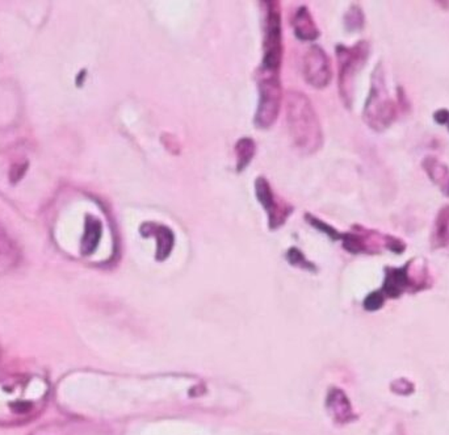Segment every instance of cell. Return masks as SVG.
<instances>
[{
	"label": "cell",
	"mask_w": 449,
	"mask_h": 435,
	"mask_svg": "<svg viewBox=\"0 0 449 435\" xmlns=\"http://www.w3.org/2000/svg\"><path fill=\"white\" fill-rule=\"evenodd\" d=\"M287 123L293 142L305 153H315L324 142L322 128L310 101L297 91L287 98Z\"/></svg>",
	"instance_id": "6da1fadb"
},
{
	"label": "cell",
	"mask_w": 449,
	"mask_h": 435,
	"mask_svg": "<svg viewBox=\"0 0 449 435\" xmlns=\"http://www.w3.org/2000/svg\"><path fill=\"white\" fill-rule=\"evenodd\" d=\"M401 105L394 101L386 87L385 71L379 64L372 74L371 92L364 107V121L376 132H382L389 128L398 116Z\"/></svg>",
	"instance_id": "7a4b0ae2"
},
{
	"label": "cell",
	"mask_w": 449,
	"mask_h": 435,
	"mask_svg": "<svg viewBox=\"0 0 449 435\" xmlns=\"http://www.w3.org/2000/svg\"><path fill=\"white\" fill-rule=\"evenodd\" d=\"M337 64H339V94L347 108L352 107L355 77L359 73L370 56V44L359 41L353 46H337Z\"/></svg>",
	"instance_id": "3957f363"
},
{
	"label": "cell",
	"mask_w": 449,
	"mask_h": 435,
	"mask_svg": "<svg viewBox=\"0 0 449 435\" xmlns=\"http://www.w3.org/2000/svg\"><path fill=\"white\" fill-rule=\"evenodd\" d=\"M266 7L264 15V56L258 73L279 75L282 59V36H281L280 3L268 0L263 3Z\"/></svg>",
	"instance_id": "277c9868"
},
{
	"label": "cell",
	"mask_w": 449,
	"mask_h": 435,
	"mask_svg": "<svg viewBox=\"0 0 449 435\" xmlns=\"http://www.w3.org/2000/svg\"><path fill=\"white\" fill-rule=\"evenodd\" d=\"M383 292L389 297H398L409 290H419L429 286V275L422 260L413 259L404 267H388Z\"/></svg>",
	"instance_id": "5b68a950"
},
{
	"label": "cell",
	"mask_w": 449,
	"mask_h": 435,
	"mask_svg": "<svg viewBox=\"0 0 449 435\" xmlns=\"http://www.w3.org/2000/svg\"><path fill=\"white\" fill-rule=\"evenodd\" d=\"M259 104L254 123L260 129H267L276 121L280 112L281 83L279 75L258 73Z\"/></svg>",
	"instance_id": "8992f818"
},
{
	"label": "cell",
	"mask_w": 449,
	"mask_h": 435,
	"mask_svg": "<svg viewBox=\"0 0 449 435\" xmlns=\"http://www.w3.org/2000/svg\"><path fill=\"white\" fill-rule=\"evenodd\" d=\"M331 62L325 50L313 45L303 58V77L315 89H325L331 80Z\"/></svg>",
	"instance_id": "52a82bcc"
},
{
	"label": "cell",
	"mask_w": 449,
	"mask_h": 435,
	"mask_svg": "<svg viewBox=\"0 0 449 435\" xmlns=\"http://www.w3.org/2000/svg\"><path fill=\"white\" fill-rule=\"evenodd\" d=\"M255 191H257V198L268 213L270 217V226L272 229L279 228L281 223L285 221V219L289 216L292 209H288L285 204H276V198L273 192L271 190L270 183L267 179L260 178L255 180Z\"/></svg>",
	"instance_id": "ba28073f"
},
{
	"label": "cell",
	"mask_w": 449,
	"mask_h": 435,
	"mask_svg": "<svg viewBox=\"0 0 449 435\" xmlns=\"http://www.w3.org/2000/svg\"><path fill=\"white\" fill-rule=\"evenodd\" d=\"M144 237H155L157 238V259L165 260L169 257L174 247V233L165 225L158 223H144L141 228Z\"/></svg>",
	"instance_id": "9c48e42d"
},
{
	"label": "cell",
	"mask_w": 449,
	"mask_h": 435,
	"mask_svg": "<svg viewBox=\"0 0 449 435\" xmlns=\"http://www.w3.org/2000/svg\"><path fill=\"white\" fill-rule=\"evenodd\" d=\"M422 168L426 171L428 178L438 186L446 196L449 198V168L435 156H426L422 162Z\"/></svg>",
	"instance_id": "30bf717a"
},
{
	"label": "cell",
	"mask_w": 449,
	"mask_h": 435,
	"mask_svg": "<svg viewBox=\"0 0 449 435\" xmlns=\"http://www.w3.org/2000/svg\"><path fill=\"white\" fill-rule=\"evenodd\" d=\"M293 28L297 38L303 41H313L319 37V31L307 7H300L293 17Z\"/></svg>",
	"instance_id": "8fae6325"
},
{
	"label": "cell",
	"mask_w": 449,
	"mask_h": 435,
	"mask_svg": "<svg viewBox=\"0 0 449 435\" xmlns=\"http://www.w3.org/2000/svg\"><path fill=\"white\" fill-rule=\"evenodd\" d=\"M432 245L436 249H449V205L439 212L432 233Z\"/></svg>",
	"instance_id": "7c38bea8"
},
{
	"label": "cell",
	"mask_w": 449,
	"mask_h": 435,
	"mask_svg": "<svg viewBox=\"0 0 449 435\" xmlns=\"http://www.w3.org/2000/svg\"><path fill=\"white\" fill-rule=\"evenodd\" d=\"M101 238V223L93 219V217H89L87 223H86V233L83 237L82 241V251L84 256H90L92 254Z\"/></svg>",
	"instance_id": "4fadbf2b"
},
{
	"label": "cell",
	"mask_w": 449,
	"mask_h": 435,
	"mask_svg": "<svg viewBox=\"0 0 449 435\" xmlns=\"http://www.w3.org/2000/svg\"><path fill=\"white\" fill-rule=\"evenodd\" d=\"M257 152V145L252 138H241L236 145V171L242 172L245 168H248L250 162L255 156Z\"/></svg>",
	"instance_id": "5bb4252c"
},
{
	"label": "cell",
	"mask_w": 449,
	"mask_h": 435,
	"mask_svg": "<svg viewBox=\"0 0 449 435\" xmlns=\"http://www.w3.org/2000/svg\"><path fill=\"white\" fill-rule=\"evenodd\" d=\"M328 406L333 409V412L337 417H340V420L344 415L349 414V405L347 399L344 397V395L342 392L335 391L328 396Z\"/></svg>",
	"instance_id": "9a60e30c"
},
{
	"label": "cell",
	"mask_w": 449,
	"mask_h": 435,
	"mask_svg": "<svg viewBox=\"0 0 449 435\" xmlns=\"http://www.w3.org/2000/svg\"><path fill=\"white\" fill-rule=\"evenodd\" d=\"M364 24V15L358 6H352L346 15V27L349 31H359Z\"/></svg>",
	"instance_id": "2e32d148"
},
{
	"label": "cell",
	"mask_w": 449,
	"mask_h": 435,
	"mask_svg": "<svg viewBox=\"0 0 449 435\" xmlns=\"http://www.w3.org/2000/svg\"><path fill=\"white\" fill-rule=\"evenodd\" d=\"M288 260L291 262L293 266H298V267L305 268V270H314V266L312 263H309L306 260V258L303 257V253L297 249H291L288 253Z\"/></svg>",
	"instance_id": "e0dca14e"
},
{
	"label": "cell",
	"mask_w": 449,
	"mask_h": 435,
	"mask_svg": "<svg viewBox=\"0 0 449 435\" xmlns=\"http://www.w3.org/2000/svg\"><path fill=\"white\" fill-rule=\"evenodd\" d=\"M382 304H383V297L380 292H373L364 302V305L368 311H376L381 307Z\"/></svg>",
	"instance_id": "ac0fdd59"
},
{
	"label": "cell",
	"mask_w": 449,
	"mask_h": 435,
	"mask_svg": "<svg viewBox=\"0 0 449 435\" xmlns=\"http://www.w3.org/2000/svg\"><path fill=\"white\" fill-rule=\"evenodd\" d=\"M26 163L25 165H15L13 168H12L11 170V179L12 182H17L19 179L22 178L24 175V172H25V170H26Z\"/></svg>",
	"instance_id": "d6986e66"
},
{
	"label": "cell",
	"mask_w": 449,
	"mask_h": 435,
	"mask_svg": "<svg viewBox=\"0 0 449 435\" xmlns=\"http://www.w3.org/2000/svg\"><path fill=\"white\" fill-rule=\"evenodd\" d=\"M434 119H435V121L438 124L448 123V110H439V111L435 112V113H434Z\"/></svg>",
	"instance_id": "ffe728a7"
},
{
	"label": "cell",
	"mask_w": 449,
	"mask_h": 435,
	"mask_svg": "<svg viewBox=\"0 0 449 435\" xmlns=\"http://www.w3.org/2000/svg\"><path fill=\"white\" fill-rule=\"evenodd\" d=\"M448 124H449V120H448Z\"/></svg>",
	"instance_id": "44dd1931"
}]
</instances>
